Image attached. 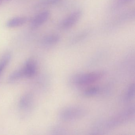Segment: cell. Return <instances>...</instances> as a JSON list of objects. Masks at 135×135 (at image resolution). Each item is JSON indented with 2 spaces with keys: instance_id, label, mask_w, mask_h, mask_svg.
<instances>
[{
  "instance_id": "obj_1",
  "label": "cell",
  "mask_w": 135,
  "mask_h": 135,
  "mask_svg": "<svg viewBox=\"0 0 135 135\" xmlns=\"http://www.w3.org/2000/svg\"><path fill=\"white\" fill-rule=\"evenodd\" d=\"M134 105H132L101 123L100 126L106 130H111L131 121L135 116Z\"/></svg>"
},
{
  "instance_id": "obj_2",
  "label": "cell",
  "mask_w": 135,
  "mask_h": 135,
  "mask_svg": "<svg viewBox=\"0 0 135 135\" xmlns=\"http://www.w3.org/2000/svg\"><path fill=\"white\" fill-rule=\"evenodd\" d=\"M105 75V72L103 71L77 73L72 76L70 78L69 81L70 83L73 86H84L99 81Z\"/></svg>"
},
{
  "instance_id": "obj_3",
  "label": "cell",
  "mask_w": 135,
  "mask_h": 135,
  "mask_svg": "<svg viewBox=\"0 0 135 135\" xmlns=\"http://www.w3.org/2000/svg\"><path fill=\"white\" fill-rule=\"evenodd\" d=\"M87 113V111L84 107L79 106H71L61 110L58 117L60 120L63 121H72L84 117Z\"/></svg>"
},
{
  "instance_id": "obj_4",
  "label": "cell",
  "mask_w": 135,
  "mask_h": 135,
  "mask_svg": "<svg viewBox=\"0 0 135 135\" xmlns=\"http://www.w3.org/2000/svg\"><path fill=\"white\" fill-rule=\"evenodd\" d=\"M82 15L83 12L81 10L75 11L60 23V28L62 30H68L71 28L79 21Z\"/></svg>"
},
{
  "instance_id": "obj_5",
  "label": "cell",
  "mask_w": 135,
  "mask_h": 135,
  "mask_svg": "<svg viewBox=\"0 0 135 135\" xmlns=\"http://www.w3.org/2000/svg\"><path fill=\"white\" fill-rule=\"evenodd\" d=\"M50 12L48 11H44L38 13L33 18L31 21V28L32 29H37L43 25L49 19Z\"/></svg>"
},
{
  "instance_id": "obj_6",
  "label": "cell",
  "mask_w": 135,
  "mask_h": 135,
  "mask_svg": "<svg viewBox=\"0 0 135 135\" xmlns=\"http://www.w3.org/2000/svg\"><path fill=\"white\" fill-rule=\"evenodd\" d=\"M24 77L31 78L36 74L37 71V63L33 58L28 59L22 68Z\"/></svg>"
},
{
  "instance_id": "obj_7",
  "label": "cell",
  "mask_w": 135,
  "mask_h": 135,
  "mask_svg": "<svg viewBox=\"0 0 135 135\" xmlns=\"http://www.w3.org/2000/svg\"><path fill=\"white\" fill-rule=\"evenodd\" d=\"M135 95V84L132 83L128 86L121 97L122 102L127 103L132 100Z\"/></svg>"
},
{
  "instance_id": "obj_8",
  "label": "cell",
  "mask_w": 135,
  "mask_h": 135,
  "mask_svg": "<svg viewBox=\"0 0 135 135\" xmlns=\"http://www.w3.org/2000/svg\"><path fill=\"white\" fill-rule=\"evenodd\" d=\"M27 21V19L24 17H15L9 20L6 23V26L8 28H15L22 26Z\"/></svg>"
},
{
  "instance_id": "obj_9",
  "label": "cell",
  "mask_w": 135,
  "mask_h": 135,
  "mask_svg": "<svg viewBox=\"0 0 135 135\" xmlns=\"http://www.w3.org/2000/svg\"><path fill=\"white\" fill-rule=\"evenodd\" d=\"M60 39V35L56 34H52L45 36L42 38V42L45 46H51L57 44Z\"/></svg>"
},
{
  "instance_id": "obj_10",
  "label": "cell",
  "mask_w": 135,
  "mask_h": 135,
  "mask_svg": "<svg viewBox=\"0 0 135 135\" xmlns=\"http://www.w3.org/2000/svg\"><path fill=\"white\" fill-rule=\"evenodd\" d=\"M33 98L31 94H28L23 95L20 102V107L22 109H28L33 104Z\"/></svg>"
},
{
  "instance_id": "obj_11",
  "label": "cell",
  "mask_w": 135,
  "mask_h": 135,
  "mask_svg": "<svg viewBox=\"0 0 135 135\" xmlns=\"http://www.w3.org/2000/svg\"><path fill=\"white\" fill-rule=\"evenodd\" d=\"M89 34L88 31L85 30L76 35L71 39L70 43L71 45L77 44L86 38Z\"/></svg>"
},
{
  "instance_id": "obj_12",
  "label": "cell",
  "mask_w": 135,
  "mask_h": 135,
  "mask_svg": "<svg viewBox=\"0 0 135 135\" xmlns=\"http://www.w3.org/2000/svg\"><path fill=\"white\" fill-rule=\"evenodd\" d=\"M11 54L9 53H7L3 56L0 60V76L3 71L8 64L11 59Z\"/></svg>"
},
{
  "instance_id": "obj_13",
  "label": "cell",
  "mask_w": 135,
  "mask_h": 135,
  "mask_svg": "<svg viewBox=\"0 0 135 135\" xmlns=\"http://www.w3.org/2000/svg\"><path fill=\"white\" fill-rule=\"evenodd\" d=\"M100 89L98 86L90 87L87 88L83 91V94L86 97H91L97 95L99 93Z\"/></svg>"
},
{
  "instance_id": "obj_14",
  "label": "cell",
  "mask_w": 135,
  "mask_h": 135,
  "mask_svg": "<svg viewBox=\"0 0 135 135\" xmlns=\"http://www.w3.org/2000/svg\"><path fill=\"white\" fill-rule=\"evenodd\" d=\"M24 77L22 68L20 69L13 72L9 76V80L11 82H14Z\"/></svg>"
},
{
  "instance_id": "obj_15",
  "label": "cell",
  "mask_w": 135,
  "mask_h": 135,
  "mask_svg": "<svg viewBox=\"0 0 135 135\" xmlns=\"http://www.w3.org/2000/svg\"><path fill=\"white\" fill-rule=\"evenodd\" d=\"M62 0H41L37 5V7H48L58 3Z\"/></svg>"
},
{
  "instance_id": "obj_16",
  "label": "cell",
  "mask_w": 135,
  "mask_h": 135,
  "mask_svg": "<svg viewBox=\"0 0 135 135\" xmlns=\"http://www.w3.org/2000/svg\"><path fill=\"white\" fill-rule=\"evenodd\" d=\"M133 0H115L112 8L114 9H117L122 6L132 2Z\"/></svg>"
},
{
  "instance_id": "obj_17",
  "label": "cell",
  "mask_w": 135,
  "mask_h": 135,
  "mask_svg": "<svg viewBox=\"0 0 135 135\" xmlns=\"http://www.w3.org/2000/svg\"><path fill=\"white\" fill-rule=\"evenodd\" d=\"M51 132L55 134H63L65 133L66 129L61 126H56L52 128Z\"/></svg>"
},
{
  "instance_id": "obj_18",
  "label": "cell",
  "mask_w": 135,
  "mask_h": 135,
  "mask_svg": "<svg viewBox=\"0 0 135 135\" xmlns=\"http://www.w3.org/2000/svg\"><path fill=\"white\" fill-rule=\"evenodd\" d=\"M4 0H0V4L3 3V2L4 1Z\"/></svg>"
}]
</instances>
